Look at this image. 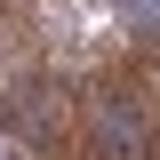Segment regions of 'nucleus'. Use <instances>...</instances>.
<instances>
[{"label": "nucleus", "mask_w": 160, "mask_h": 160, "mask_svg": "<svg viewBox=\"0 0 160 160\" xmlns=\"http://www.w3.org/2000/svg\"><path fill=\"white\" fill-rule=\"evenodd\" d=\"M152 128H160V104H144L136 80H104L80 112V152L88 160H144Z\"/></svg>", "instance_id": "obj_1"}, {"label": "nucleus", "mask_w": 160, "mask_h": 160, "mask_svg": "<svg viewBox=\"0 0 160 160\" xmlns=\"http://www.w3.org/2000/svg\"><path fill=\"white\" fill-rule=\"evenodd\" d=\"M0 120H8V136H16V144H32V152H64V144H72V128H80L72 88H64L56 72L16 80V88H8V104H0Z\"/></svg>", "instance_id": "obj_2"}]
</instances>
